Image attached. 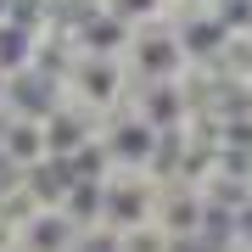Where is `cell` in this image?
Listing matches in <instances>:
<instances>
[{"instance_id":"obj_2","label":"cell","mask_w":252,"mask_h":252,"mask_svg":"<svg viewBox=\"0 0 252 252\" xmlns=\"http://www.w3.org/2000/svg\"><path fill=\"white\" fill-rule=\"evenodd\" d=\"M152 219H157V230L180 247V241H196L213 213H207L202 190H190V185H157V213Z\"/></svg>"},{"instance_id":"obj_1","label":"cell","mask_w":252,"mask_h":252,"mask_svg":"<svg viewBox=\"0 0 252 252\" xmlns=\"http://www.w3.org/2000/svg\"><path fill=\"white\" fill-rule=\"evenodd\" d=\"M62 84H73V107L79 112H107L112 101H124L129 73H124V62H112V56H79Z\"/></svg>"},{"instance_id":"obj_8","label":"cell","mask_w":252,"mask_h":252,"mask_svg":"<svg viewBox=\"0 0 252 252\" xmlns=\"http://www.w3.org/2000/svg\"><path fill=\"white\" fill-rule=\"evenodd\" d=\"M162 6H168V0H107V11H112L118 23H129V28H140V23L162 17Z\"/></svg>"},{"instance_id":"obj_5","label":"cell","mask_w":252,"mask_h":252,"mask_svg":"<svg viewBox=\"0 0 252 252\" xmlns=\"http://www.w3.org/2000/svg\"><path fill=\"white\" fill-rule=\"evenodd\" d=\"M39 129H45V152H51L56 162H73L84 146L95 140V129L84 124V112H79V107H73V112H67V107L45 112V118H39Z\"/></svg>"},{"instance_id":"obj_6","label":"cell","mask_w":252,"mask_h":252,"mask_svg":"<svg viewBox=\"0 0 252 252\" xmlns=\"http://www.w3.org/2000/svg\"><path fill=\"white\" fill-rule=\"evenodd\" d=\"M129 39H135L129 23H118L112 11H95V17L79 28V56H112L118 62V51H129Z\"/></svg>"},{"instance_id":"obj_3","label":"cell","mask_w":252,"mask_h":252,"mask_svg":"<svg viewBox=\"0 0 252 252\" xmlns=\"http://www.w3.org/2000/svg\"><path fill=\"white\" fill-rule=\"evenodd\" d=\"M79 224L62 213V207H39L28 224H17V252H73L79 247Z\"/></svg>"},{"instance_id":"obj_7","label":"cell","mask_w":252,"mask_h":252,"mask_svg":"<svg viewBox=\"0 0 252 252\" xmlns=\"http://www.w3.org/2000/svg\"><path fill=\"white\" fill-rule=\"evenodd\" d=\"M118 252H174V241L157 230V219H146V224H129V230H112Z\"/></svg>"},{"instance_id":"obj_4","label":"cell","mask_w":252,"mask_h":252,"mask_svg":"<svg viewBox=\"0 0 252 252\" xmlns=\"http://www.w3.org/2000/svg\"><path fill=\"white\" fill-rule=\"evenodd\" d=\"M0 157L11 162V174H28V168H39V162H51L39 118H6V129H0Z\"/></svg>"}]
</instances>
